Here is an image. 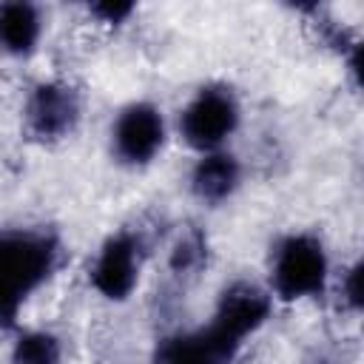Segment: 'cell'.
I'll return each instance as SVG.
<instances>
[{"mask_svg": "<svg viewBox=\"0 0 364 364\" xmlns=\"http://www.w3.org/2000/svg\"><path fill=\"white\" fill-rule=\"evenodd\" d=\"M65 242L46 225H0V333H14L26 307L54 282Z\"/></svg>", "mask_w": 364, "mask_h": 364, "instance_id": "6da1fadb", "label": "cell"}, {"mask_svg": "<svg viewBox=\"0 0 364 364\" xmlns=\"http://www.w3.org/2000/svg\"><path fill=\"white\" fill-rule=\"evenodd\" d=\"M336 267L321 233L290 228L273 236L264 256V287L276 304L318 301L330 293Z\"/></svg>", "mask_w": 364, "mask_h": 364, "instance_id": "7a4b0ae2", "label": "cell"}, {"mask_svg": "<svg viewBox=\"0 0 364 364\" xmlns=\"http://www.w3.org/2000/svg\"><path fill=\"white\" fill-rule=\"evenodd\" d=\"M245 122L242 94L225 80L199 82L173 114L176 139L196 156L222 148H233L236 134Z\"/></svg>", "mask_w": 364, "mask_h": 364, "instance_id": "3957f363", "label": "cell"}, {"mask_svg": "<svg viewBox=\"0 0 364 364\" xmlns=\"http://www.w3.org/2000/svg\"><path fill=\"white\" fill-rule=\"evenodd\" d=\"M171 134L173 128L165 108L154 100L136 97L111 114L105 128V148L117 168L148 171L162 159Z\"/></svg>", "mask_w": 364, "mask_h": 364, "instance_id": "277c9868", "label": "cell"}, {"mask_svg": "<svg viewBox=\"0 0 364 364\" xmlns=\"http://www.w3.org/2000/svg\"><path fill=\"white\" fill-rule=\"evenodd\" d=\"M148 256H151V245L142 228L122 225L105 233L85 267L88 287L97 293V299L108 304L131 301L142 284Z\"/></svg>", "mask_w": 364, "mask_h": 364, "instance_id": "5b68a950", "label": "cell"}, {"mask_svg": "<svg viewBox=\"0 0 364 364\" xmlns=\"http://www.w3.org/2000/svg\"><path fill=\"white\" fill-rule=\"evenodd\" d=\"M85 119V97L65 77H43L28 85L20 102L23 134L37 145L68 142Z\"/></svg>", "mask_w": 364, "mask_h": 364, "instance_id": "8992f818", "label": "cell"}, {"mask_svg": "<svg viewBox=\"0 0 364 364\" xmlns=\"http://www.w3.org/2000/svg\"><path fill=\"white\" fill-rule=\"evenodd\" d=\"M273 310H276V301L267 293L264 282L236 276L216 290L208 321L219 333H225L230 341L245 347L270 324Z\"/></svg>", "mask_w": 364, "mask_h": 364, "instance_id": "52a82bcc", "label": "cell"}, {"mask_svg": "<svg viewBox=\"0 0 364 364\" xmlns=\"http://www.w3.org/2000/svg\"><path fill=\"white\" fill-rule=\"evenodd\" d=\"M242 350V344L230 341L210 321H202L162 336L154 344L148 364H236Z\"/></svg>", "mask_w": 364, "mask_h": 364, "instance_id": "ba28073f", "label": "cell"}, {"mask_svg": "<svg viewBox=\"0 0 364 364\" xmlns=\"http://www.w3.org/2000/svg\"><path fill=\"white\" fill-rule=\"evenodd\" d=\"M188 196L202 208H222L245 188V159L233 148L196 154L185 173Z\"/></svg>", "mask_w": 364, "mask_h": 364, "instance_id": "9c48e42d", "label": "cell"}, {"mask_svg": "<svg viewBox=\"0 0 364 364\" xmlns=\"http://www.w3.org/2000/svg\"><path fill=\"white\" fill-rule=\"evenodd\" d=\"M48 31V11L31 0H0V57L28 63L40 54Z\"/></svg>", "mask_w": 364, "mask_h": 364, "instance_id": "30bf717a", "label": "cell"}, {"mask_svg": "<svg viewBox=\"0 0 364 364\" xmlns=\"http://www.w3.org/2000/svg\"><path fill=\"white\" fill-rule=\"evenodd\" d=\"M6 364H65L63 336L51 327H17L11 333Z\"/></svg>", "mask_w": 364, "mask_h": 364, "instance_id": "8fae6325", "label": "cell"}, {"mask_svg": "<svg viewBox=\"0 0 364 364\" xmlns=\"http://www.w3.org/2000/svg\"><path fill=\"white\" fill-rule=\"evenodd\" d=\"M208 236L199 228H185L168 247V270L176 279H193L208 267Z\"/></svg>", "mask_w": 364, "mask_h": 364, "instance_id": "7c38bea8", "label": "cell"}, {"mask_svg": "<svg viewBox=\"0 0 364 364\" xmlns=\"http://www.w3.org/2000/svg\"><path fill=\"white\" fill-rule=\"evenodd\" d=\"M330 290L338 293V304H341L347 313L358 316V313H361V304H364V296H361V259L344 264V267L338 270V276H333Z\"/></svg>", "mask_w": 364, "mask_h": 364, "instance_id": "4fadbf2b", "label": "cell"}, {"mask_svg": "<svg viewBox=\"0 0 364 364\" xmlns=\"http://www.w3.org/2000/svg\"><path fill=\"white\" fill-rule=\"evenodd\" d=\"M85 14L97 26L122 28V26H128L139 14V6L136 3H128V0H100V3H88L85 6Z\"/></svg>", "mask_w": 364, "mask_h": 364, "instance_id": "5bb4252c", "label": "cell"}, {"mask_svg": "<svg viewBox=\"0 0 364 364\" xmlns=\"http://www.w3.org/2000/svg\"><path fill=\"white\" fill-rule=\"evenodd\" d=\"M316 364H330V361H324V358H321V361H316Z\"/></svg>", "mask_w": 364, "mask_h": 364, "instance_id": "9a60e30c", "label": "cell"}]
</instances>
